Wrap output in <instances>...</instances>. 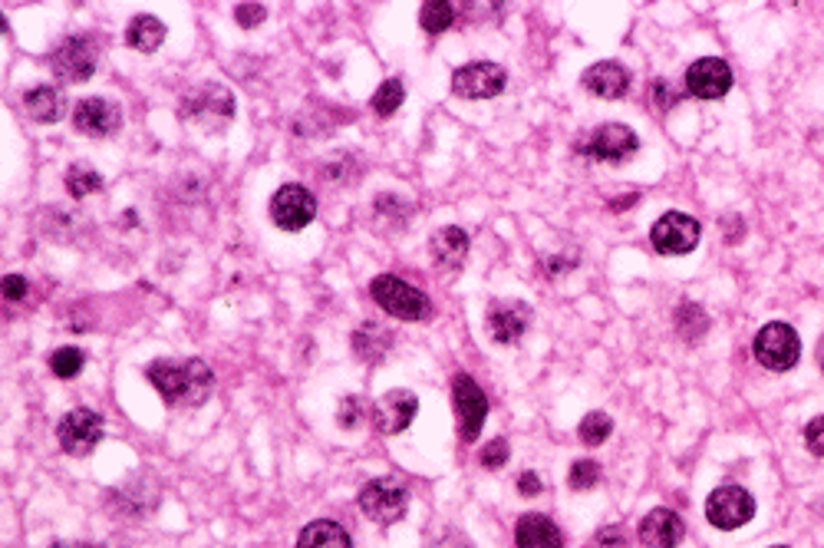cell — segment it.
Listing matches in <instances>:
<instances>
[{
    "label": "cell",
    "instance_id": "obj_37",
    "mask_svg": "<svg viewBox=\"0 0 824 548\" xmlns=\"http://www.w3.org/2000/svg\"><path fill=\"white\" fill-rule=\"evenodd\" d=\"M594 548H626V536L620 533L617 526H604L594 539Z\"/></svg>",
    "mask_w": 824,
    "mask_h": 548
},
{
    "label": "cell",
    "instance_id": "obj_32",
    "mask_svg": "<svg viewBox=\"0 0 824 548\" xmlns=\"http://www.w3.org/2000/svg\"><path fill=\"white\" fill-rule=\"evenodd\" d=\"M571 489H578V493H584V489H591V486H598V479H601V466L594 463V460H578L574 466H571Z\"/></svg>",
    "mask_w": 824,
    "mask_h": 548
},
{
    "label": "cell",
    "instance_id": "obj_17",
    "mask_svg": "<svg viewBox=\"0 0 824 548\" xmlns=\"http://www.w3.org/2000/svg\"><path fill=\"white\" fill-rule=\"evenodd\" d=\"M528 314L531 310L521 301H498V304H492L488 317H485L492 340H498V344H518L525 337V330H528Z\"/></svg>",
    "mask_w": 824,
    "mask_h": 548
},
{
    "label": "cell",
    "instance_id": "obj_3",
    "mask_svg": "<svg viewBox=\"0 0 824 548\" xmlns=\"http://www.w3.org/2000/svg\"><path fill=\"white\" fill-rule=\"evenodd\" d=\"M182 116L205 126L208 133H218L234 116V96L218 83H202L182 96Z\"/></svg>",
    "mask_w": 824,
    "mask_h": 548
},
{
    "label": "cell",
    "instance_id": "obj_30",
    "mask_svg": "<svg viewBox=\"0 0 824 548\" xmlns=\"http://www.w3.org/2000/svg\"><path fill=\"white\" fill-rule=\"evenodd\" d=\"M83 367H86V354H83L80 347H60V350H53V357H50V370H53L60 380L76 377Z\"/></svg>",
    "mask_w": 824,
    "mask_h": 548
},
{
    "label": "cell",
    "instance_id": "obj_35",
    "mask_svg": "<svg viewBox=\"0 0 824 548\" xmlns=\"http://www.w3.org/2000/svg\"><path fill=\"white\" fill-rule=\"evenodd\" d=\"M805 443H809V450H812L815 456H822L824 460V417H815V420L809 423V430H805Z\"/></svg>",
    "mask_w": 824,
    "mask_h": 548
},
{
    "label": "cell",
    "instance_id": "obj_38",
    "mask_svg": "<svg viewBox=\"0 0 824 548\" xmlns=\"http://www.w3.org/2000/svg\"><path fill=\"white\" fill-rule=\"evenodd\" d=\"M23 294H27V277L7 274V277H3V297H7V301H20Z\"/></svg>",
    "mask_w": 824,
    "mask_h": 548
},
{
    "label": "cell",
    "instance_id": "obj_9",
    "mask_svg": "<svg viewBox=\"0 0 824 548\" xmlns=\"http://www.w3.org/2000/svg\"><path fill=\"white\" fill-rule=\"evenodd\" d=\"M508 83V73L505 66L498 63H465L452 73V93L462 96V99H492L505 89Z\"/></svg>",
    "mask_w": 824,
    "mask_h": 548
},
{
    "label": "cell",
    "instance_id": "obj_22",
    "mask_svg": "<svg viewBox=\"0 0 824 548\" xmlns=\"http://www.w3.org/2000/svg\"><path fill=\"white\" fill-rule=\"evenodd\" d=\"M297 548H353V542L340 523L317 519V523L304 526V533L297 536Z\"/></svg>",
    "mask_w": 824,
    "mask_h": 548
},
{
    "label": "cell",
    "instance_id": "obj_39",
    "mask_svg": "<svg viewBox=\"0 0 824 548\" xmlns=\"http://www.w3.org/2000/svg\"><path fill=\"white\" fill-rule=\"evenodd\" d=\"M518 489H521L525 496H538V493H541V479H538L535 473H521V479H518Z\"/></svg>",
    "mask_w": 824,
    "mask_h": 548
},
{
    "label": "cell",
    "instance_id": "obj_18",
    "mask_svg": "<svg viewBox=\"0 0 824 548\" xmlns=\"http://www.w3.org/2000/svg\"><path fill=\"white\" fill-rule=\"evenodd\" d=\"M686 536L683 519L673 509H653L640 523V542L643 548H676Z\"/></svg>",
    "mask_w": 824,
    "mask_h": 548
},
{
    "label": "cell",
    "instance_id": "obj_28",
    "mask_svg": "<svg viewBox=\"0 0 824 548\" xmlns=\"http://www.w3.org/2000/svg\"><path fill=\"white\" fill-rule=\"evenodd\" d=\"M419 23H422L425 33H442V30H448L455 23V7L448 0H429L419 10Z\"/></svg>",
    "mask_w": 824,
    "mask_h": 548
},
{
    "label": "cell",
    "instance_id": "obj_2",
    "mask_svg": "<svg viewBox=\"0 0 824 548\" xmlns=\"http://www.w3.org/2000/svg\"><path fill=\"white\" fill-rule=\"evenodd\" d=\"M370 294H373V301H377L387 314H393V317H400V320H410L412 324V320L432 317V301H429L415 284L397 277V274H380V277H373Z\"/></svg>",
    "mask_w": 824,
    "mask_h": 548
},
{
    "label": "cell",
    "instance_id": "obj_24",
    "mask_svg": "<svg viewBox=\"0 0 824 548\" xmlns=\"http://www.w3.org/2000/svg\"><path fill=\"white\" fill-rule=\"evenodd\" d=\"M166 40V23L156 17H136L126 27V43L139 53H156Z\"/></svg>",
    "mask_w": 824,
    "mask_h": 548
},
{
    "label": "cell",
    "instance_id": "obj_13",
    "mask_svg": "<svg viewBox=\"0 0 824 548\" xmlns=\"http://www.w3.org/2000/svg\"><path fill=\"white\" fill-rule=\"evenodd\" d=\"M73 126H76V133H83V136L106 139V136H116V133H119V126H123V109H119V103H113V99L86 96V99H80L76 109H73Z\"/></svg>",
    "mask_w": 824,
    "mask_h": 548
},
{
    "label": "cell",
    "instance_id": "obj_20",
    "mask_svg": "<svg viewBox=\"0 0 824 548\" xmlns=\"http://www.w3.org/2000/svg\"><path fill=\"white\" fill-rule=\"evenodd\" d=\"M429 255H432V262H435L442 272H455V268H462V262H465V255H468V235H465L462 229H455V225L439 229V232L429 239Z\"/></svg>",
    "mask_w": 824,
    "mask_h": 548
},
{
    "label": "cell",
    "instance_id": "obj_26",
    "mask_svg": "<svg viewBox=\"0 0 824 548\" xmlns=\"http://www.w3.org/2000/svg\"><path fill=\"white\" fill-rule=\"evenodd\" d=\"M403 99H406V86H403V80L390 76V80H383V83L377 86V93H373L370 106H373V113H377V116H393V113L403 106Z\"/></svg>",
    "mask_w": 824,
    "mask_h": 548
},
{
    "label": "cell",
    "instance_id": "obj_29",
    "mask_svg": "<svg viewBox=\"0 0 824 548\" xmlns=\"http://www.w3.org/2000/svg\"><path fill=\"white\" fill-rule=\"evenodd\" d=\"M709 320H706V310L699 304H679L676 310V330L686 337V340H699L706 334Z\"/></svg>",
    "mask_w": 824,
    "mask_h": 548
},
{
    "label": "cell",
    "instance_id": "obj_8",
    "mask_svg": "<svg viewBox=\"0 0 824 548\" xmlns=\"http://www.w3.org/2000/svg\"><path fill=\"white\" fill-rule=\"evenodd\" d=\"M752 516H756V499L742 486H719L706 499V519L722 533L742 529L746 523H752Z\"/></svg>",
    "mask_w": 824,
    "mask_h": 548
},
{
    "label": "cell",
    "instance_id": "obj_15",
    "mask_svg": "<svg viewBox=\"0 0 824 548\" xmlns=\"http://www.w3.org/2000/svg\"><path fill=\"white\" fill-rule=\"evenodd\" d=\"M732 86V70L719 56H702L686 70V89L696 99H719Z\"/></svg>",
    "mask_w": 824,
    "mask_h": 548
},
{
    "label": "cell",
    "instance_id": "obj_40",
    "mask_svg": "<svg viewBox=\"0 0 824 548\" xmlns=\"http://www.w3.org/2000/svg\"><path fill=\"white\" fill-rule=\"evenodd\" d=\"M50 548H103V546H86V542H53Z\"/></svg>",
    "mask_w": 824,
    "mask_h": 548
},
{
    "label": "cell",
    "instance_id": "obj_27",
    "mask_svg": "<svg viewBox=\"0 0 824 548\" xmlns=\"http://www.w3.org/2000/svg\"><path fill=\"white\" fill-rule=\"evenodd\" d=\"M99 189H103V176H99L96 169H89V166H83V162H76V166L66 169V192H70L73 199H86V196H93V192H99Z\"/></svg>",
    "mask_w": 824,
    "mask_h": 548
},
{
    "label": "cell",
    "instance_id": "obj_36",
    "mask_svg": "<svg viewBox=\"0 0 824 548\" xmlns=\"http://www.w3.org/2000/svg\"><path fill=\"white\" fill-rule=\"evenodd\" d=\"M337 423H340L344 430H353V426L360 423V400H357V397H350V400H344V403H340Z\"/></svg>",
    "mask_w": 824,
    "mask_h": 548
},
{
    "label": "cell",
    "instance_id": "obj_19",
    "mask_svg": "<svg viewBox=\"0 0 824 548\" xmlns=\"http://www.w3.org/2000/svg\"><path fill=\"white\" fill-rule=\"evenodd\" d=\"M584 89H591L601 99H620L630 89V73L614 60H601L584 70Z\"/></svg>",
    "mask_w": 824,
    "mask_h": 548
},
{
    "label": "cell",
    "instance_id": "obj_42",
    "mask_svg": "<svg viewBox=\"0 0 824 548\" xmlns=\"http://www.w3.org/2000/svg\"><path fill=\"white\" fill-rule=\"evenodd\" d=\"M775 548H785V546H775Z\"/></svg>",
    "mask_w": 824,
    "mask_h": 548
},
{
    "label": "cell",
    "instance_id": "obj_12",
    "mask_svg": "<svg viewBox=\"0 0 824 548\" xmlns=\"http://www.w3.org/2000/svg\"><path fill=\"white\" fill-rule=\"evenodd\" d=\"M271 219L284 232H300L317 219V199L304 186H281L271 199Z\"/></svg>",
    "mask_w": 824,
    "mask_h": 548
},
{
    "label": "cell",
    "instance_id": "obj_1",
    "mask_svg": "<svg viewBox=\"0 0 824 548\" xmlns=\"http://www.w3.org/2000/svg\"><path fill=\"white\" fill-rule=\"evenodd\" d=\"M146 373L169 407H202L211 397V387H214L211 367L199 357H192V360H152Z\"/></svg>",
    "mask_w": 824,
    "mask_h": 548
},
{
    "label": "cell",
    "instance_id": "obj_25",
    "mask_svg": "<svg viewBox=\"0 0 824 548\" xmlns=\"http://www.w3.org/2000/svg\"><path fill=\"white\" fill-rule=\"evenodd\" d=\"M393 347V334L387 330V327H380V324H367V327H360L357 334H353V350H357V357H363V360H383L387 357V350Z\"/></svg>",
    "mask_w": 824,
    "mask_h": 548
},
{
    "label": "cell",
    "instance_id": "obj_31",
    "mask_svg": "<svg viewBox=\"0 0 824 548\" xmlns=\"http://www.w3.org/2000/svg\"><path fill=\"white\" fill-rule=\"evenodd\" d=\"M614 433V420L608 417V413H588L584 420H581V426H578V436L588 443V446H601L608 436Z\"/></svg>",
    "mask_w": 824,
    "mask_h": 548
},
{
    "label": "cell",
    "instance_id": "obj_10",
    "mask_svg": "<svg viewBox=\"0 0 824 548\" xmlns=\"http://www.w3.org/2000/svg\"><path fill=\"white\" fill-rule=\"evenodd\" d=\"M452 407H455V417H458L462 440H478L482 426H485V417H488V400H485L482 387L468 373H458L452 380Z\"/></svg>",
    "mask_w": 824,
    "mask_h": 548
},
{
    "label": "cell",
    "instance_id": "obj_33",
    "mask_svg": "<svg viewBox=\"0 0 824 548\" xmlns=\"http://www.w3.org/2000/svg\"><path fill=\"white\" fill-rule=\"evenodd\" d=\"M508 456H511V450H508V443L505 440H492L488 446H482V466H488V470H501L505 463H508Z\"/></svg>",
    "mask_w": 824,
    "mask_h": 548
},
{
    "label": "cell",
    "instance_id": "obj_34",
    "mask_svg": "<svg viewBox=\"0 0 824 548\" xmlns=\"http://www.w3.org/2000/svg\"><path fill=\"white\" fill-rule=\"evenodd\" d=\"M234 17H237V23H241L244 30H254L257 23H264L267 7H264V3H237V7H234Z\"/></svg>",
    "mask_w": 824,
    "mask_h": 548
},
{
    "label": "cell",
    "instance_id": "obj_21",
    "mask_svg": "<svg viewBox=\"0 0 824 548\" xmlns=\"http://www.w3.org/2000/svg\"><path fill=\"white\" fill-rule=\"evenodd\" d=\"M515 542H518V548H564L561 529L541 513H528L518 519Z\"/></svg>",
    "mask_w": 824,
    "mask_h": 548
},
{
    "label": "cell",
    "instance_id": "obj_4",
    "mask_svg": "<svg viewBox=\"0 0 824 548\" xmlns=\"http://www.w3.org/2000/svg\"><path fill=\"white\" fill-rule=\"evenodd\" d=\"M799 357H802V340L789 324L775 320V324H765L756 334V360L762 367H769L775 373H785V370H792L799 363Z\"/></svg>",
    "mask_w": 824,
    "mask_h": 548
},
{
    "label": "cell",
    "instance_id": "obj_7",
    "mask_svg": "<svg viewBox=\"0 0 824 548\" xmlns=\"http://www.w3.org/2000/svg\"><path fill=\"white\" fill-rule=\"evenodd\" d=\"M699 235H702L699 222L683 212H666L649 229V242L659 255H689L699 245Z\"/></svg>",
    "mask_w": 824,
    "mask_h": 548
},
{
    "label": "cell",
    "instance_id": "obj_5",
    "mask_svg": "<svg viewBox=\"0 0 824 548\" xmlns=\"http://www.w3.org/2000/svg\"><path fill=\"white\" fill-rule=\"evenodd\" d=\"M360 509H363L367 519H373L380 526H393V523H400L406 516L410 496L397 479H373L360 493Z\"/></svg>",
    "mask_w": 824,
    "mask_h": 548
},
{
    "label": "cell",
    "instance_id": "obj_16",
    "mask_svg": "<svg viewBox=\"0 0 824 548\" xmlns=\"http://www.w3.org/2000/svg\"><path fill=\"white\" fill-rule=\"evenodd\" d=\"M419 400L410 390H387L377 403H373V426L383 436H397L403 430H410V423L415 420Z\"/></svg>",
    "mask_w": 824,
    "mask_h": 548
},
{
    "label": "cell",
    "instance_id": "obj_41",
    "mask_svg": "<svg viewBox=\"0 0 824 548\" xmlns=\"http://www.w3.org/2000/svg\"><path fill=\"white\" fill-rule=\"evenodd\" d=\"M818 363L824 367V337H822V344H818Z\"/></svg>",
    "mask_w": 824,
    "mask_h": 548
},
{
    "label": "cell",
    "instance_id": "obj_6",
    "mask_svg": "<svg viewBox=\"0 0 824 548\" xmlns=\"http://www.w3.org/2000/svg\"><path fill=\"white\" fill-rule=\"evenodd\" d=\"M103 440V420L93 410H70L60 423H56V443L66 456H89Z\"/></svg>",
    "mask_w": 824,
    "mask_h": 548
},
{
    "label": "cell",
    "instance_id": "obj_14",
    "mask_svg": "<svg viewBox=\"0 0 824 548\" xmlns=\"http://www.w3.org/2000/svg\"><path fill=\"white\" fill-rule=\"evenodd\" d=\"M636 149H640V139L623 123H604V126H598L591 133V139L584 143V156H591L598 162H626Z\"/></svg>",
    "mask_w": 824,
    "mask_h": 548
},
{
    "label": "cell",
    "instance_id": "obj_23",
    "mask_svg": "<svg viewBox=\"0 0 824 548\" xmlns=\"http://www.w3.org/2000/svg\"><path fill=\"white\" fill-rule=\"evenodd\" d=\"M23 109L33 123H60L63 116V96L50 86H36L23 96Z\"/></svg>",
    "mask_w": 824,
    "mask_h": 548
},
{
    "label": "cell",
    "instance_id": "obj_11",
    "mask_svg": "<svg viewBox=\"0 0 824 548\" xmlns=\"http://www.w3.org/2000/svg\"><path fill=\"white\" fill-rule=\"evenodd\" d=\"M96 63H99V46L93 36H70L53 53V70L66 83H86L96 73Z\"/></svg>",
    "mask_w": 824,
    "mask_h": 548
}]
</instances>
